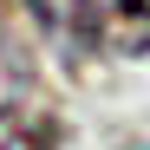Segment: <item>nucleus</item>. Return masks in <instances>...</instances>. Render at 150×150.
<instances>
[{
    "label": "nucleus",
    "mask_w": 150,
    "mask_h": 150,
    "mask_svg": "<svg viewBox=\"0 0 150 150\" xmlns=\"http://www.w3.org/2000/svg\"><path fill=\"white\" fill-rule=\"evenodd\" d=\"M26 13L65 59H85V52H105L117 0H26Z\"/></svg>",
    "instance_id": "f257e3e1"
},
{
    "label": "nucleus",
    "mask_w": 150,
    "mask_h": 150,
    "mask_svg": "<svg viewBox=\"0 0 150 150\" xmlns=\"http://www.w3.org/2000/svg\"><path fill=\"white\" fill-rule=\"evenodd\" d=\"M0 150H52V124L20 105H0Z\"/></svg>",
    "instance_id": "f03ea898"
}]
</instances>
